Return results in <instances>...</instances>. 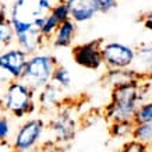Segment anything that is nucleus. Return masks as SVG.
Returning <instances> with one entry per match:
<instances>
[{
	"label": "nucleus",
	"mask_w": 152,
	"mask_h": 152,
	"mask_svg": "<svg viewBox=\"0 0 152 152\" xmlns=\"http://www.w3.org/2000/svg\"><path fill=\"white\" fill-rule=\"evenodd\" d=\"M64 103L63 91L53 84H48L41 91L37 92V105L41 113H55L60 106Z\"/></svg>",
	"instance_id": "nucleus-11"
},
{
	"label": "nucleus",
	"mask_w": 152,
	"mask_h": 152,
	"mask_svg": "<svg viewBox=\"0 0 152 152\" xmlns=\"http://www.w3.org/2000/svg\"><path fill=\"white\" fill-rule=\"evenodd\" d=\"M147 80H135L116 84L112 87L110 101L103 109V117L107 121L133 120L134 113L147 94Z\"/></svg>",
	"instance_id": "nucleus-1"
},
{
	"label": "nucleus",
	"mask_w": 152,
	"mask_h": 152,
	"mask_svg": "<svg viewBox=\"0 0 152 152\" xmlns=\"http://www.w3.org/2000/svg\"><path fill=\"white\" fill-rule=\"evenodd\" d=\"M148 149H149V152H152V141L148 144Z\"/></svg>",
	"instance_id": "nucleus-27"
},
{
	"label": "nucleus",
	"mask_w": 152,
	"mask_h": 152,
	"mask_svg": "<svg viewBox=\"0 0 152 152\" xmlns=\"http://www.w3.org/2000/svg\"><path fill=\"white\" fill-rule=\"evenodd\" d=\"M144 28L152 34V20H144Z\"/></svg>",
	"instance_id": "nucleus-25"
},
{
	"label": "nucleus",
	"mask_w": 152,
	"mask_h": 152,
	"mask_svg": "<svg viewBox=\"0 0 152 152\" xmlns=\"http://www.w3.org/2000/svg\"><path fill=\"white\" fill-rule=\"evenodd\" d=\"M14 45V34L9 20L0 18V52Z\"/></svg>",
	"instance_id": "nucleus-20"
},
{
	"label": "nucleus",
	"mask_w": 152,
	"mask_h": 152,
	"mask_svg": "<svg viewBox=\"0 0 152 152\" xmlns=\"http://www.w3.org/2000/svg\"><path fill=\"white\" fill-rule=\"evenodd\" d=\"M117 152H149V149H148V145L130 138L121 145V148Z\"/></svg>",
	"instance_id": "nucleus-22"
},
{
	"label": "nucleus",
	"mask_w": 152,
	"mask_h": 152,
	"mask_svg": "<svg viewBox=\"0 0 152 152\" xmlns=\"http://www.w3.org/2000/svg\"><path fill=\"white\" fill-rule=\"evenodd\" d=\"M13 119L6 113L0 112V145L7 144L13 138Z\"/></svg>",
	"instance_id": "nucleus-21"
},
{
	"label": "nucleus",
	"mask_w": 152,
	"mask_h": 152,
	"mask_svg": "<svg viewBox=\"0 0 152 152\" xmlns=\"http://www.w3.org/2000/svg\"><path fill=\"white\" fill-rule=\"evenodd\" d=\"M66 20H69V11H67V7L63 3V0H59L57 3H53L50 13L46 15V18L43 20V23L39 28V32H41L42 38L45 39L46 43H49L52 35L55 34L57 27Z\"/></svg>",
	"instance_id": "nucleus-12"
},
{
	"label": "nucleus",
	"mask_w": 152,
	"mask_h": 152,
	"mask_svg": "<svg viewBox=\"0 0 152 152\" xmlns=\"http://www.w3.org/2000/svg\"><path fill=\"white\" fill-rule=\"evenodd\" d=\"M102 43L103 39H92L71 46V57L74 63L89 71H98L103 67L102 60Z\"/></svg>",
	"instance_id": "nucleus-9"
},
{
	"label": "nucleus",
	"mask_w": 152,
	"mask_h": 152,
	"mask_svg": "<svg viewBox=\"0 0 152 152\" xmlns=\"http://www.w3.org/2000/svg\"><path fill=\"white\" fill-rule=\"evenodd\" d=\"M144 20H152V9L148 11V13L144 14Z\"/></svg>",
	"instance_id": "nucleus-26"
},
{
	"label": "nucleus",
	"mask_w": 152,
	"mask_h": 152,
	"mask_svg": "<svg viewBox=\"0 0 152 152\" xmlns=\"http://www.w3.org/2000/svg\"><path fill=\"white\" fill-rule=\"evenodd\" d=\"M53 85H56L57 88H60L61 91L64 89H69L73 84V78H71V73L69 71L67 67L61 66L59 63V66L55 69L53 71V75H52V81H50Z\"/></svg>",
	"instance_id": "nucleus-17"
},
{
	"label": "nucleus",
	"mask_w": 152,
	"mask_h": 152,
	"mask_svg": "<svg viewBox=\"0 0 152 152\" xmlns=\"http://www.w3.org/2000/svg\"><path fill=\"white\" fill-rule=\"evenodd\" d=\"M102 60L107 70H127L133 67L135 49L127 43L109 41L102 43Z\"/></svg>",
	"instance_id": "nucleus-8"
},
{
	"label": "nucleus",
	"mask_w": 152,
	"mask_h": 152,
	"mask_svg": "<svg viewBox=\"0 0 152 152\" xmlns=\"http://www.w3.org/2000/svg\"><path fill=\"white\" fill-rule=\"evenodd\" d=\"M59 66V60L49 52H37L29 55L25 63L21 81L27 84L32 91L38 92L48 84H50L55 69Z\"/></svg>",
	"instance_id": "nucleus-4"
},
{
	"label": "nucleus",
	"mask_w": 152,
	"mask_h": 152,
	"mask_svg": "<svg viewBox=\"0 0 152 152\" xmlns=\"http://www.w3.org/2000/svg\"><path fill=\"white\" fill-rule=\"evenodd\" d=\"M0 112L15 120L31 117L38 112L37 92L21 80L11 81L4 85L3 94L0 95Z\"/></svg>",
	"instance_id": "nucleus-3"
},
{
	"label": "nucleus",
	"mask_w": 152,
	"mask_h": 152,
	"mask_svg": "<svg viewBox=\"0 0 152 152\" xmlns=\"http://www.w3.org/2000/svg\"><path fill=\"white\" fill-rule=\"evenodd\" d=\"M131 140L148 145L152 141V123H135L131 131Z\"/></svg>",
	"instance_id": "nucleus-18"
},
{
	"label": "nucleus",
	"mask_w": 152,
	"mask_h": 152,
	"mask_svg": "<svg viewBox=\"0 0 152 152\" xmlns=\"http://www.w3.org/2000/svg\"><path fill=\"white\" fill-rule=\"evenodd\" d=\"M105 81L110 84L112 87L116 84L126 83V81H135V80H142L133 69L127 70H107V73L103 75Z\"/></svg>",
	"instance_id": "nucleus-15"
},
{
	"label": "nucleus",
	"mask_w": 152,
	"mask_h": 152,
	"mask_svg": "<svg viewBox=\"0 0 152 152\" xmlns=\"http://www.w3.org/2000/svg\"><path fill=\"white\" fill-rule=\"evenodd\" d=\"M46 121L43 117L31 116L23 120L11 138L13 152H31L39 145L46 131Z\"/></svg>",
	"instance_id": "nucleus-5"
},
{
	"label": "nucleus",
	"mask_w": 152,
	"mask_h": 152,
	"mask_svg": "<svg viewBox=\"0 0 152 152\" xmlns=\"http://www.w3.org/2000/svg\"><path fill=\"white\" fill-rule=\"evenodd\" d=\"M133 123H152V99L142 101L134 113Z\"/></svg>",
	"instance_id": "nucleus-19"
},
{
	"label": "nucleus",
	"mask_w": 152,
	"mask_h": 152,
	"mask_svg": "<svg viewBox=\"0 0 152 152\" xmlns=\"http://www.w3.org/2000/svg\"><path fill=\"white\" fill-rule=\"evenodd\" d=\"M0 87H1V85H0Z\"/></svg>",
	"instance_id": "nucleus-28"
},
{
	"label": "nucleus",
	"mask_w": 152,
	"mask_h": 152,
	"mask_svg": "<svg viewBox=\"0 0 152 152\" xmlns=\"http://www.w3.org/2000/svg\"><path fill=\"white\" fill-rule=\"evenodd\" d=\"M52 7V0H15L7 14L14 38L39 32V28Z\"/></svg>",
	"instance_id": "nucleus-2"
},
{
	"label": "nucleus",
	"mask_w": 152,
	"mask_h": 152,
	"mask_svg": "<svg viewBox=\"0 0 152 152\" xmlns=\"http://www.w3.org/2000/svg\"><path fill=\"white\" fill-rule=\"evenodd\" d=\"M131 69L142 80H152V45H142L135 49V57Z\"/></svg>",
	"instance_id": "nucleus-14"
},
{
	"label": "nucleus",
	"mask_w": 152,
	"mask_h": 152,
	"mask_svg": "<svg viewBox=\"0 0 152 152\" xmlns=\"http://www.w3.org/2000/svg\"><path fill=\"white\" fill-rule=\"evenodd\" d=\"M0 18H7V9L1 1H0Z\"/></svg>",
	"instance_id": "nucleus-24"
},
{
	"label": "nucleus",
	"mask_w": 152,
	"mask_h": 152,
	"mask_svg": "<svg viewBox=\"0 0 152 152\" xmlns=\"http://www.w3.org/2000/svg\"><path fill=\"white\" fill-rule=\"evenodd\" d=\"M75 35H77V24L69 18L57 27L55 34L52 35L49 43L55 49H69L73 46L74 41H75Z\"/></svg>",
	"instance_id": "nucleus-13"
},
{
	"label": "nucleus",
	"mask_w": 152,
	"mask_h": 152,
	"mask_svg": "<svg viewBox=\"0 0 152 152\" xmlns=\"http://www.w3.org/2000/svg\"><path fill=\"white\" fill-rule=\"evenodd\" d=\"M28 55L11 45L0 52V85H7L11 81L21 80Z\"/></svg>",
	"instance_id": "nucleus-7"
},
{
	"label": "nucleus",
	"mask_w": 152,
	"mask_h": 152,
	"mask_svg": "<svg viewBox=\"0 0 152 152\" xmlns=\"http://www.w3.org/2000/svg\"><path fill=\"white\" fill-rule=\"evenodd\" d=\"M134 123L133 120H120V121H112L109 126V134L110 137L117 140L131 138Z\"/></svg>",
	"instance_id": "nucleus-16"
},
{
	"label": "nucleus",
	"mask_w": 152,
	"mask_h": 152,
	"mask_svg": "<svg viewBox=\"0 0 152 152\" xmlns=\"http://www.w3.org/2000/svg\"><path fill=\"white\" fill-rule=\"evenodd\" d=\"M67 7L69 18L77 24H85L96 17L98 11L95 0H63Z\"/></svg>",
	"instance_id": "nucleus-10"
},
{
	"label": "nucleus",
	"mask_w": 152,
	"mask_h": 152,
	"mask_svg": "<svg viewBox=\"0 0 152 152\" xmlns=\"http://www.w3.org/2000/svg\"><path fill=\"white\" fill-rule=\"evenodd\" d=\"M99 14H107L117 7L119 0H95Z\"/></svg>",
	"instance_id": "nucleus-23"
},
{
	"label": "nucleus",
	"mask_w": 152,
	"mask_h": 152,
	"mask_svg": "<svg viewBox=\"0 0 152 152\" xmlns=\"http://www.w3.org/2000/svg\"><path fill=\"white\" fill-rule=\"evenodd\" d=\"M46 127L50 130L59 144H67L74 140L78 131V120L74 113L73 106L63 103L55 113H52Z\"/></svg>",
	"instance_id": "nucleus-6"
}]
</instances>
